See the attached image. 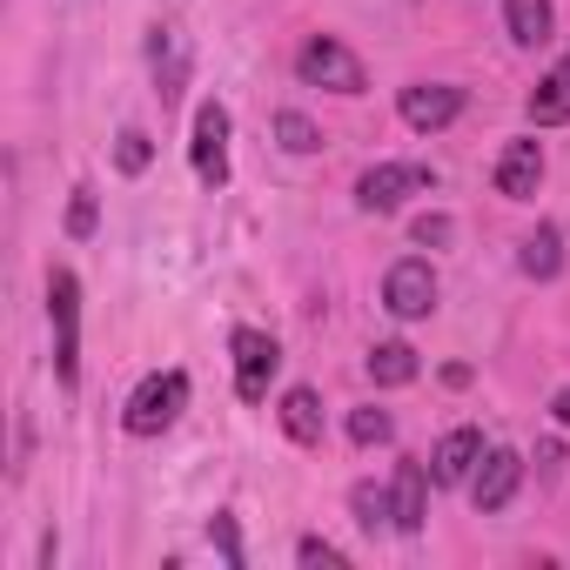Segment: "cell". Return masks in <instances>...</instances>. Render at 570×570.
<instances>
[{"instance_id":"6da1fadb","label":"cell","mask_w":570,"mask_h":570,"mask_svg":"<svg viewBox=\"0 0 570 570\" xmlns=\"http://www.w3.org/2000/svg\"><path fill=\"white\" fill-rule=\"evenodd\" d=\"M181 410H188V370H155L121 403V430L128 436H161V430H175Z\"/></svg>"},{"instance_id":"7a4b0ae2","label":"cell","mask_w":570,"mask_h":570,"mask_svg":"<svg viewBox=\"0 0 570 570\" xmlns=\"http://www.w3.org/2000/svg\"><path fill=\"white\" fill-rule=\"evenodd\" d=\"M48 323H55V376L75 390L81 383V282H75V268L48 275Z\"/></svg>"},{"instance_id":"3957f363","label":"cell","mask_w":570,"mask_h":570,"mask_svg":"<svg viewBox=\"0 0 570 570\" xmlns=\"http://www.w3.org/2000/svg\"><path fill=\"white\" fill-rule=\"evenodd\" d=\"M296 81H303V88H330V95H363V88H370L363 61H356L336 35H309V41L296 48Z\"/></svg>"},{"instance_id":"277c9868","label":"cell","mask_w":570,"mask_h":570,"mask_svg":"<svg viewBox=\"0 0 570 570\" xmlns=\"http://www.w3.org/2000/svg\"><path fill=\"white\" fill-rule=\"evenodd\" d=\"M436 188V175L423 168V161H376L363 181H356V208H370V215H396L410 195H430Z\"/></svg>"},{"instance_id":"5b68a950","label":"cell","mask_w":570,"mask_h":570,"mask_svg":"<svg viewBox=\"0 0 570 570\" xmlns=\"http://www.w3.org/2000/svg\"><path fill=\"white\" fill-rule=\"evenodd\" d=\"M436 268L423 262V255H403V262H390V275H383V309L396 316V323H423L430 309H436Z\"/></svg>"},{"instance_id":"8992f818","label":"cell","mask_w":570,"mask_h":570,"mask_svg":"<svg viewBox=\"0 0 570 570\" xmlns=\"http://www.w3.org/2000/svg\"><path fill=\"white\" fill-rule=\"evenodd\" d=\"M228 350H235V396L242 403H268V383L282 370V343L268 330H235Z\"/></svg>"},{"instance_id":"52a82bcc","label":"cell","mask_w":570,"mask_h":570,"mask_svg":"<svg viewBox=\"0 0 570 570\" xmlns=\"http://www.w3.org/2000/svg\"><path fill=\"white\" fill-rule=\"evenodd\" d=\"M188 161H195V181H202V188H228V108H222V101H202V108H195Z\"/></svg>"},{"instance_id":"ba28073f","label":"cell","mask_w":570,"mask_h":570,"mask_svg":"<svg viewBox=\"0 0 570 570\" xmlns=\"http://www.w3.org/2000/svg\"><path fill=\"white\" fill-rule=\"evenodd\" d=\"M396 115H403V128H416V135H443V128L463 115V88H450V81H410V88L396 95Z\"/></svg>"},{"instance_id":"9c48e42d","label":"cell","mask_w":570,"mask_h":570,"mask_svg":"<svg viewBox=\"0 0 570 570\" xmlns=\"http://www.w3.org/2000/svg\"><path fill=\"white\" fill-rule=\"evenodd\" d=\"M517 483H523V456H517V450H483V463H476V476H470V503H476L483 517H497V510H510Z\"/></svg>"},{"instance_id":"30bf717a","label":"cell","mask_w":570,"mask_h":570,"mask_svg":"<svg viewBox=\"0 0 570 570\" xmlns=\"http://www.w3.org/2000/svg\"><path fill=\"white\" fill-rule=\"evenodd\" d=\"M543 188V148L537 141H503L497 155V195L503 202H537Z\"/></svg>"},{"instance_id":"8fae6325","label":"cell","mask_w":570,"mask_h":570,"mask_svg":"<svg viewBox=\"0 0 570 570\" xmlns=\"http://www.w3.org/2000/svg\"><path fill=\"white\" fill-rule=\"evenodd\" d=\"M430 483H436V476H430L416 456L396 463V476H390V510H396V530H403V537L423 530V517H430Z\"/></svg>"},{"instance_id":"7c38bea8","label":"cell","mask_w":570,"mask_h":570,"mask_svg":"<svg viewBox=\"0 0 570 570\" xmlns=\"http://www.w3.org/2000/svg\"><path fill=\"white\" fill-rule=\"evenodd\" d=\"M148 68H155V95L181 101V88H188V41H181V28H148Z\"/></svg>"},{"instance_id":"4fadbf2b","label":"cell","mask_w":570,"mask_h":570,"mask_svg":"<svg viewBox=\"0 0 570 570\" xmlns=\"http://www.w3.org/2000/svg\"><path fill=\"white\" fill-rule=\"evenodd\" d=\"M476 463H483V436H476V430H450V436L436 443V456H430V476H436V483H470Z\"/></svg>"},{"instance_id":"5bb4252c","label":"cell","mask_w":570,"mask_h":570,"mask_svg":"<svg viewBox=\"0 0 570 570\" xmlns=\"http://www.w3.org/2000/svg\"><path fill=\"white\" fill-rule=\"evenodd\" d=\"M523 115H530V128H563L570 121V55L537 81V95L523 101Z\"/></svg>"},{"instance_id":"9a60e30c","label":"cell","mask_w":570,"mask_h":570,"mask_svg":"<svg viewBox=\"0 0 570 570\" xmlns=\"http://www.w3.org/2000/svg\"><path fill=\"white\" fill-rule=\"evenodd\" d=\"M517 268H523L530 282H557V275H563V228H557V222H537V228L523 235Z\"/></svg>"},{"instance_id":"2e32d148","label":"cell","mask_w":570,"mask_h":570,"mask_svg":"<svg viewBox=\"0 0 570 570\" xmlns=\"http://www.w3.org/2000/svg\"><path fill=\"white\" fill-rule=\"evenodd\" d=\"M503 28L517 48H543L557 35V8L550 0H503Z\"/></svg>"},{"instance_id":"e0dca14e","label":"cell","mask_w":570,"mask_h":570,"mask_svg":"<svg viewBox=\"0 0 570 570\" xmlns=\"http://www.w3.org/2000/svg\"><path fill=\"white\" fill-rule=\"evenodd\" d=\"M282 430H289V443H323V396L316 390H282Z\"/></svg>"},{"instance_id":"ac0fdd59","label":"cell","mask_w":570,"mask_h":570,"mask_svg":"<svg viewBox=\"0 0 570 570\" xmlns=\"http://www.w3.org/2000/svg\"><path fill=\"white\" fill-rule=\"evenodd\" d=\"M363 370H370V383H376V390H403V383H416V376H423V363H416V350H410V343H376Z\"/></svg>"},{"instance_id":"d6986e66","label":"cell","mask_w":570,"mask_h":570,"mask_svg":"<svg viewBox=\"0 0 570 570\" xmlns=\"http://www.w3.org/2000/svg\"><path fill=\"white\" fill-rule=\"evenodd\" d=\"M350 510L363 530H396V510H390V483H356L350 490Z\"/></svg>"},{"instance_id":"ffe728a7","label":"cell","mask_w":570,"mask_h":570,"mask_svg":"<svg viewBox=\"0 0 570 570\" xmlns=\"http://www.w3.org/2000/svg\"><path fill=\"white\" fill-rule=\"evenodd\" d=\"M275 141L289 148V155H316V148H323L316 121H309V115H296V108H282V115H275Z\"/></svg>"},{"instance_id":"44dd1931","label":"cell","mask_w":570,"mask_h":570,"mask_svg":"<svg viewBox=\"0 0 570 570\" xmlns=\"http://www.w3.org/2000/svg\"><path fill=\"white\" fill-rule=\"evenodd\" d=\"M390 436H396L390 410H376V403H370V410H350V443H356V450H376V443H390Z\"/></svg>"},{"instance_id":"7402d4cb","label":"cell","mask_w":570,"mask_h":570,"mask_svg":"<svg viewBox=\"0 0 570 570\" xmlns=\"http://www.w3.org/2000/svg\"><path fill=\"white\" fill-rule=\"evenodd\" d=\"M148 161H155V141H148L141 128H121V141H115V168H121V175H141Z\"/></svg>"},{"instance_id":"603a6c76","label":"cell","mask_w":570,"mask_h":570,"mask_svg":"<svg viewBox=\"0 0 570 570\" xmlns=\"http://www.w3.org/2000/svg\"><path fill=\"white\" fill-rule=\"evenodd\" d=\"M68 235H75V242H88V235H95V188H88V181H81V188H75V202H68Z\"/></svg>"},{"instance_id":"cb8c5ba5","label":"cell","mask_w":570,"mask_h":570,"mask_svg":"<svg viewBox=\"0 0 570 570\" xmlns=\"http://www.w3.org/2000/svg\"><path fill=\"white\" fill-rule=\"evenodd\" d=\"M410 235H416L423 248H443V242L456 235V222H450V215H416V228H410Z\"/></svg>"},{"instance_id":"d4e9b609","label":"cell","mask_w":570,"mask_h":570,"mask_svg":"<svg viewBox=\"0 0 570 570\" xmlns=\"http://www.w3.org/2000/svg\"><path fill=\"white\" fill-rule=\"evenodd\" d=\"M296 563H330V570H336V563H343V550H336L330 537H303V543H296Z\"/></svg>"},{"instance_id":"484cf974","label":"cell","mask_w":570,"mask_h":570,"mask_svg":"<svg viewBox=\"0 0 570 570\" xmlns=\"http://www.w3.org/2000/svg\"><path fill=\"white\" fill-rule=\"evenodd\" d=\"M208 537H215V550H222L228 563H242V537H235V517H215V523H208Z\"/></svg>"},{"instance_id":"4316f807","label":"cell","mask_w":570,"mask_h":570,"mask_svg":"<svg viewBox=\"0 0 570 570\" xmlns=\"http://www.w3.org/2000/svg\"><path fill=\"white\" fill-rule=\"evenodd\" d=\"M550 416H557V423L570 430V390H557V396H550Z\"/></svg>"}]
</instances>
